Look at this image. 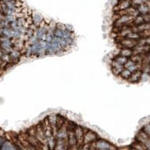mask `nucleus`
I'll use <instances>...</instances> for the list:
<instances>
[{
  "mask_svg": "<svg viewBox=\"0 0 150 150\" xmlns=\"http://www.w3.org/2000/svg\"><path fill=\"white\" fill-rule=\"evenodd\" d=\"M26 149H116L88 128L59 114H53L17 136Z\"/></svg>",
  "mask_w": 150,
  "mask_h": 150,
  "instance_id": "nucleus-1",
  "label": "nucleus"
}]
</instances>
